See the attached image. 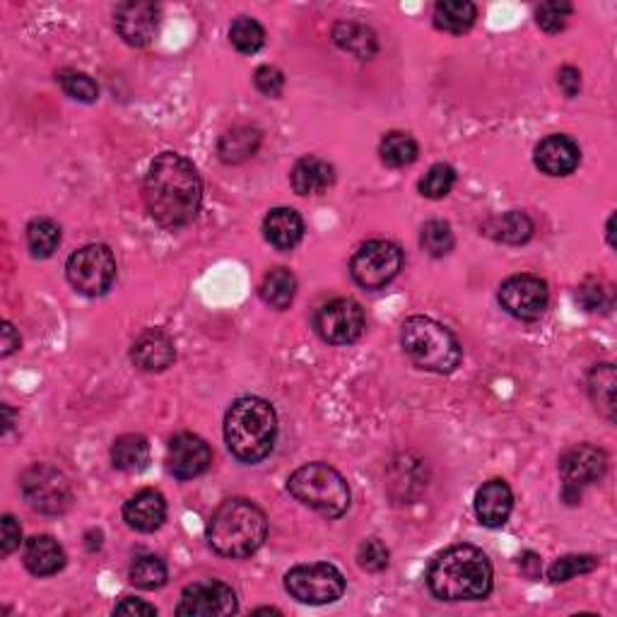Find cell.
Here are the masks:
<instances>
[{
  "label": "cell",
  "mask_w": 617,
  "mask_h": 617,
  "mask_svg": "<svg viewBox=\"0 0 617 617\" xmlns=\"http://www.w3.org/2000/svg\"><path fill=\"white\" fill-rule=\"evenodd\" d=\"M589 393L596 410L613 420L615 417V367L613 364H598L589 374Z\"/></svg>",
  "instance_id": "obj_30"
},
{
  "label": "cell",
  "mask_w": 617,
  "mask_h": 617,
  "mask_svg": "<svg viewBox=\"0 0 617 617\" xmlns=\"http://www.w3.org/2000/svg\"><path fill=\"white\" fill-rule=\"evenodd\" d=\"M401 345L408 360L425 372L449 374L463 360L458 338L430 316H410L401 328Z\"/></svg>",
  "instance_id": "obj_5"
},
{
  "label": "cell",
  "mask_w": 617,
  "mask_h": 617,
  "mask_svg": "<svg viewBox=\"0 0 617 617\" xmlns=\"http://www.w3.org/2000/svg\"><path fill=\"white\" fill-rule=\"evenodd\" d=\"M213 463V451L201 437L181 432L172 437L167 451V468L176 480H193L203 475Z\"/></svg>",
  "instance_id": "obj_15"
},
{
  "label": "cell",
  "mask_w": 617,
  "mask_h": 617,
  "mask_svg": "<svg viewBox=\"0 0 617 617\" xmlns=\"http://www.w3.org/2000/svg\"><path fill=\"white\" fill-rule=\"evenodd\" d=\"M427 586L442 601H480L492 591V564L475 545H451L432 560Z\"/></svg>",
  "instance_id": "obj_2"
},
{
  "label": "cell",
  "mask_w": 617,
  "mask_h": 617,
  "mask_svg": "<svg viewBox=\"0 0 617 617\" xmlns=\"http://www.w3.org/2000/svg\"><path fill=\"white\" fill-rule=\"evenodd\" d=\"M256 90L266 97H280L282 90H285V75L280 73L278 68L273 66H261L254 75Z\"/></svg>",
  "instance_id": "obj_42"
},
{
  "label": "cell",
  "mask_w": 617,
  "mask_h": 617,
  "mask_svg": "<svg viewBox=\"0 0 617 617\" xmlns=\"http://www.w3.org/2000/svg\"><path fill=\"white\" fill-rule=\"evenodd\" d=\"M379 155L386 167H393V169L408 167V164H413L417 160V143L413 135L393 131L381 140Z\"/></svg>",
  "instance_id": "obj_32"
},
{
  "label": "cell",
  "mask_w": 617,
  "mask_h": 617,
  "mask_svg": "<svg viewBox=\"0 0 617 617\" xmlns=\"http://www.w3.org/2000/svg\"><path fill=\"white\" fill-rule=\"evenodd\" d=\"M577 299L586 311H605L610 304H613V299H610V290L598 280H586L584 285L579 287Z\"/></svg>",
  "instance_id": "obj_41"
},
{
  "label": "cell",
  "mask_w": 617,
  "mask_h": 617,
  "mask_svg": "<svg viewBox=\"0 0 617 617\" xmlns=\"http://www.w3.org/2000/svg\"><path fill=\"white\" fill-rule=\"evenodd\" d=\"M131 581L138 589L155 591L167 584V564L157 555H143L131 564Z\"/></svg>",
  "instance_id": "obj_34"
},
{
  "label": "cell",
  "mask_w": 617,
  "mask_h": 617,
  "mask_svg": "<svg viewBox=\"0 0 617 617\" xmlns=\"http://www.w3.org/2000/svg\"><path fill=\"white\" fill-rule=\"evenodd\" d=\"M20 348V336L15 333L13 323H3V357H10Z\"/></svg>",
  "instance_id": "obj_46"
},
{
  "label": "cell",
  "mask_w": 617,
  "mask_h": 617,
  "mask_svg": "<svg viewBox=\"0 0 617 617\" xmlns=\"http://www.w3.org/2000/svg\"><path fill=\"white\" fill-rule=\"evenodd\" d=\"M258 145H261V131L251 126H237L232 131L222 135L217 152H220V160L227 164H239L249 157L256 155Z\"/></svg>",
  "instance_id": "obj_26"
},
{
  "label": "cell",
  "mask_w": 617,
  "mask_h": 617,
  "mask_svg": "<svg viewBox=\"0 0 617 617\" xmlns=\"http://www.w3.org/2000/svg\"><path fill=\"white\" fill-rule=\"evenodd\" d=\"M143 198L152 220L167 229L186 227L196 220L203 201V184L193 162L186 157L164 152L150 164L145 176Z\"/></svg>",
  "instance_id": "obj_1"
},
{
  "label": "cell",
  "mask_w": 617,
  "mask_h": 617,
  "mask_svg": "<svg viewBox=\"0 0 617 617\" xmlns=\"http://www.w3.org/2000/svg\"><path fill=\"white\" fill-rule=\"evenodd\" d=\"M285 589L299 603L326 605L336 603L345 591V577L338 567L328 562L299 564L285 577Z\"/></svg>",
  "instance_id": "obj_9"
},
{
  "label": "cell",
  "mask_w": 617,
  "mask_h": 617,
  "mask_svg": "<svg viewBox=\"0 0 617 617\" xmlns=\"http://www.w3.org/2000/svg\"><path fill=\"white\" fill-rule=\"evenodd\" d=\"M581 150L569 135H548L536 148V167L543 174L567 176L579 167Z\"/></svg>",
  "instance_id": "obj_17"
},
{
  "label": "cell",
  "mask_w": 617,
  "mask_h": 617,
  "mask_svg": "<svg viewBox=\"0 0 617 617\" xmlns=\"http://www.w3.org/2000/svg\"><path fill=\"white\" fill-rule=\"evenodd\" d=\"M268 536V519L249 499H227L213 511L208 524V543L217 555L229 560L251 557Z\"/></svg>",
  "instance_id": "obj_3"
},
{
  "label": "cell",
  "mask_w": 617,
  "mask_h": 617,
  "mask_svg": "<svg viewBox=\"0 0 617 617\" xmlns=\"http://www.w3.org/2000/svg\"><path fill=\"white\" fill-rule=\"evenodd\" d=\"M116 615H157L155 605L140 601V598H123L121 603H116L114 608Z\"/></svg>",
  "instance_id": "obj_45"
},
{
  "label": "cell",
  "mask_w": 617,
  "mask_h": 617,
  "mask_svg": "<svg viewBox=\"0 0 617 617\" xmlns=\"http://www.w3.org/2000/svg\"><path fill=\"white\" fill-rule=\"evenodd\" d=\"M126 524L140 533L157 531L167 519V502L157 490H143L131 497L123 507Z\"/></svg>",
  "instance_id": "obj_20"
},
{
  "label": "cell",
  "mask_w": 617,
  "mask_h": 617,
  "mask_svg": "<svg viewBox=\"0 0 617 617\" xmlns=\"http://www.w3.org/2000/svg\"><path fill=\"white\" fill-rule=\"evenodd\" d=\"M22 543V528L13 516H3V540H0V548H3V555H13V552L20 548Z\"/></svg>",
  "instance_id": "obj_43"
},
{
  "label": "cell",
  "mask_w": 617,
  "mask_h": 617,
  "mask_svg": "<svg viewBox=\"0 0 617 617\" xmlns=\"http://www.w3.org/2000/svg\"><path fill=\"white\" fill-rule=\"evenodd\" d=\"M598 567V557L593 555H567L550 564L548 579L552 584H564V581L579 577V574H589Z\"/></svg>",
  "instance_id": "obj_36"
},
{
  "label": "cell",
  "mask_w": 617,
  "mask_h": 617,
  "mask_svg": "<svg viewBox=\"0 0 617 617\" xmlns=\"http://www.w3.org/2000/svg\"><path fill=\"white\" fill-rule=\"evenodd\" d=\"M478 8L468 0H442L434 5V27L449 34H463L475 25Z\"/></svg>",
  "instance_id": "obj_27"
},
{
  "label": "cell",
  "mask_w": 617,
  "mask_h": 617,
  "mask_svg": "<svg viewBox=\"0 0 617 617\" xmlns=\"http://www.w3.org/2000/svg\"><path fill=\"white\" fill-rule=\"evenodd\" d=\"M278 437V415L268 401L256 396L239 398L225 417V442L244 463L263 461Z\"/></svg>",
  "instance_id": "obj_4"
},
{
  "label": "cell",
  "mask_w": 617,
  "mask_h": 617,
  "mask_svg": "<svg viewBox=\"0 0 617 617\" xmlns=\"http://www.w3.org/2000/svg\"><path fill=\"white\" fill-rule=\"evenodd\" d=\"M25 564L34 577H51L63 569L66 552L51 536H34L25 545Z\"/></svg>",
  "instance_id": "obj_23"
},
{
  "label": "cell",
  "mask_w": 617,
  "mask_h": 617,
  "mask_svg": "<svg viewBox=\"0 0 617 617\" xmlns=\"http://www.w3.org/2000/svg\"><path fill=\"white\" fill-rule=\"evenodd\" d=\"M297 295V278L287 268H275L261 282L263 302L273 309H287L295 302Z\"/></svg>",
  "instance_id": "obj_29"
},
{
  "label": "cell",
  "mask_w": 617,
  "mask_h": 617,
  "mask_svg": "<svg viewBox=\"0 0 617 617\" xmlns=\"http://www.w3.org/2000/svg\"><path fill=\"white\" fill-rule=\"evenodd\" d=\"M58 82H61L63 92H66L70 99H75V102H82V104L97 102L99 87L87 73H78V70H63V73L58 75Z\"/></svg>",
  "instance_id": "obj_38"
},
{
  "label": "cell",
  "mask_w": 617,
  "mask_h": 617,
  "mask_svg": "<svg viewBox=\"0 0 617 617\" xmlns=\"http://www.w3.org/2000/svg\"><path fill=\"white\" fill-rule=\"evenodd\" d=\"M287 490L304 507L319 511L328 519H338L350 507V487L328 463H307L297 468L287 480Z\"/></svg>",
  "instance_id": "obj_6"
},
{
  "label": "cell",
  "mask_w": 617,
  "mask_h": 617,
  "mask_svg": "<svg viewBox=\"0 0 617 617\" xmlns=\"http://www.w3.org/2000/svg\"><path fill=\"white\" fill-rule=\"evenodd\" d=\"M116 32L128 46H148L160 29V8L155 3L131 0L116 8Z\"/></svg>",
  "instance_id": "obj_16"
},
{
  "label": "cell",
  "mask_w": 617,
  "mask_h": 617,
  "mask_svg": "<svg viewBox=\"0 0 617 617\" xmlns=\"http://www.w3.org/2000/svg\"><path fill=\"white\" fill-rule=\"evenodd\" d=\"M229 41L242 54H256L266 44V29L258 25L254 17H237L229 27Z\"/></svg>",
  "instance_id": "obj_33"
},
{
  "label": "cell",
  "mask_w": 617,
  "mask_h": 617,
  "mask_svg": "<svg viewBox=\"0 0 617 617\" xmlns=\"http://www.w3.org/2000/svg\"><path fill=\"white\" fill-rule=\"evenodd\" d=\"M608 470V456L598 446L577 444L567 449L560 458V475L564 490L562 495L569 504H574L581 497V490L603 478Z\"/></svg>",
  "instance_id": "obj_11"
},
{
  "label": "cell",
  "mask_w": 617,
  "mask_h": 617,
  "mask_svg": "<svg viewBox=\"0 0 617 617\" xmlns=\"http://www.w3.org/2000/svg\"><path fill=\"white\" fill-rule=\"evenodd\" d=\"M357 562L367 572H384L389 567V550L379 538H369L357 550Z\"/></svg>",
  "instance_id": "obj_40"
},
{
  "label": "cell",
  "mask_w": 617,
  "mask_h": 617,
  "mask_svg": "<svg viewBox=\"0 0 617 617\" xmlns=\"http://www.w3.org/2000/svg\"><path fill=\"white\" fill-rule=\"evenodd\" d=\"M608 239H610V244H613V217L608 220Z\"/></svg>",
  "instance_id": "obj_49"
},
{
  "label": "cell",
  "mask_w": 617,
  "mask_h": 617,
  "mask_svg": "<svg viewBox=\"0 0 617 617\" xmlns=\"http://www.w3.org/2000/svg\"><path fill=\"white\" fill-rule=\"evenodd\" d=\"M68 282L85 297H99L109 290L116 278V261L109 246L90 244L82 246L68 258Z\"/></svg>",
  "instance_id": "obj_10"
},
{
  "label": "cell",
  "mask_w": 617,
  "mask_h": 617,
  "mask_svg": "<svg viewBox=\"0 0 617 617\" xmlns=\"http://www.w3.org/2000/svg\"><path fill=\"white\" fill-rule=\"evenodd\" d=\"M420 244L432 258H442L451 254V249H454V232H451V227L446 225V222L430 220L422 227Z\"/></svg>",
  "instance_id": "obj_35"
},
{
  "label": "cell",
  "mask_w": 617,
  "mask_h": 617,
  "mask_svg": "<svg viewBox=\"0 0 617 617\" xmlns=\"http://www.w3.org/2000/svg\"><path fill=\"white\" fill-rule=\"evenodd\" d=\"M333 41L340 49L357 58H372L379 49L376 34L360 22H338L336 29H333Z\"/></svg>",
  "instance_id": "obj_28"
},
{
  "label": "cell",
  "mask_w": 617,
  "mask_h": 617,
  "mask_svg": "<svg viewBox=\"0 0 617 617\" xmlns=\"http://www.w3.org/2000/svg\"><path fill=\"white\" fill-rule=\"evenodd\" d=\"M401 268V246L386 242V239H374V242L362 244L350 261L352 280L364 290H381L401 273Z\"/></svg>",
  "instance_id": "obj_8"
},
{
  "label": "cell",
  "mask_w": 617,
  "mask_h": 617,
  "mask_svg": "<svg viewBox=\"0 0 617 617\" xmlns=\"http://www.w3.org/2000/svg\"><path fill=\"white\" fill-rule=\"evenodd\" d=\"M131 357L135 367H140L143 372H164L176 360L174 340L160 328H150L135 338Z\"/></svg>",
  "instance_id": "obj_18"
},
{
  "label": "cell",
  "mask_w": 617,
  "mask_h": 617,
  "mask_svg": "<svg viewBox=\"0 0 617 617\" xmlns=\"http://www.w3.org/2000/svg\"><path fill=\"white\" fill-rule=\"evenodd\" d=\"M20 490L29 507L39 514H66L70 502H73V490H70L66 475L54 466H46V463H34L22 473Z\"/></svg>",
  "instance_id": "obj_7"
},
{
  "label": "cell",
  "mask_w": 617,
  "mask_h": 617,
  "mask_svg": "<svg viewBox=\"0 0 617 617\" xmlns=\"http://www.w3.org/2000/svg\"><path fill=\"white\" fill-rule=\"evenodd\" d=\"M514 495L504 480H490L475 492V516L487 528H499L509 521Z\"/></svg>",
  "instance_id": "obj_19"
},
{
  "label": "cell",
  "mask_w": 617,
  "mask_h": 617,
  "mask_svg": "<svg viewBox=\"0 0 617 617\" xmlns=\"http://www.w3.org/2000/svg\"><path fill=\"white\" fill-rule=\"evenodd\" d=\"M456 184V172L449 164H434L430 172L422 176L420 181V193L430 201H439V198L449 196L451 188Z\"/></svg>",
  "instance_id": "obj_37"
},
{
  "label": "cell",
  "mask_w": 617,
  "mask_h": 617,
  "mask_svg": "<svg viewBox=\"0 0 617 617\" xmlns=\"http://www.w3.org/2000/svg\"><path fill=\"white\" fill-rule=\"evenodd\" d=\"M336 181V169L321 157H304L292 169V188L299 196H319Z\"/></svg>",
  "instance_id": "obj_22"
},
{
  "label": "cell",
  "mask_w": 617,
  "mask_h": 617,
  "mask_svg": "<svg viewBox=\"0 0 617 617\" xmlns=\"http://www.w3.org/2000/svg\"><path fill=\"white\" fill-rule=\"evenodd\" d=\"M557 85L562 87V92L567 97H577L581 90V73L574 66H564L560 73H557Z\"/></svg>",
  "instance_id": "obj_44"
},
{
  "label": "cell",
  "mask_w": 617,
  "mask_h": 617,
  "mask_svg": "<svg viewBox=\"0 0 617 617\" xmlns=\"http://www.w3.org/2000/svg\"><path fill=\"white\" fill-rule=\"evenodd\" d=\"M548 302V285L536 275H514L499 287V304L514 319L536 321L545 314Z\"/></svg>",
  "instance_id": "obj_14"
},
{
  "label": "cell",
  "mask_w": 617,
  "mask_h": 617,
  "mask_svg": "<svg viewBox=\"0 0 617 617\" xmlns=\"http://www.w3.org/2000/svg\"><path fill=\"white\" fill-rule=\"evenodd\" d=\"M483 232L495 242L504 244H526L533 237V222L526 213L511 210V213L490 217L483 225Z\"/></svg>",
  "instance_id": "obj_24"
},
{
  "label": "cell",
  "mask_w": 617,
  "mask_h": 617,
  "mask_svg": "<svg viewBox=\"0 0 617 617\" xmlns=\"http://www.w3.org/2000/svg\"><path fill=\"white\" fill-rule=\"evenodd\" d=\"M521 572H524L528 579H538L540 577V557L533 555V552H526V555L521 557Z\"/></svg>",
  "instance_id": "obj_47"
},
{
  "label": "cell",
  "mask_w": 617,
  "mask_h": 617,
  "mask_svg": "<svg viewBox=\"0 0 617 617\" xmlns=\"http://www.w3.org/2000/svg\"><path fill=\"white\" fill-rule=\"evenodd\" d=\"M10 427H13V410H10V405H5V432H10Z\"/></svg>",
  "instance_id": "obj_48"
},
{
  "label": "cell",
  "mask_w": 617,
  "mask_h": 617,
  "mask_svg": "<svg viewBox=\"0 0 617 617\" xmlns=\"http://www.w3.org/2000/svg\"><path fill=\"white\" fill-rule=\"evenodd\" d=\"M314 328L326 343L350 345L364 333V309L355 299H333L316 311Z\"/></svg>",
  "instance_id": "obj_12"
},
{
  "label": "cell",
  "mask_w": 617,
  "mask_h": 617,
  "mask_svg": "<svg viewBox=\"0 0 617 617\" xmlns=\"http://www.w3.org/2000/svg\"><path fill=\"white\" fill-rule=\"evenodd\" d=\"M111 461L123 473H140L150 463V444L140 434H123L111 446Z\"/></svg>",
  "instance_id": "obj_25"
},
{
  "label": "cell",
  "mask_w": 617,
  "mask_h": 617,
  "mask_svg": "<svg viewBox=\"0 0 617 617\" xmlns=\"http://www.w3.org/2000/svg\"><path fill=\"white\" fill-rule=\"evenodd\" d=\"M263 234L275 249L290 251L302 242L304 237V222L297 210L292 208H275L270 210L263 220Z\"/></svg>",
  "instance_id": "obj_21"
},
{
  "label": "cell",
  "mask_w": 617,
  "mask_h": 617,
  "mask_svg": "<svg viewBox=\"0 0 617 617\" xmlns=\"http://www.w3.org/2000/svg\"><path fill=\"white\" fill-rule=\"evenodd\" d=\"M569 15H572V5L560 3V0H552V3L538 5L536 22H538L540 29H545V32L557 34V32H562L564 27H567Z\"/></svg>",
  "instance_id": "obj_39"
},
{
  "label": "cell",
  "mask_w": 617,
  "mask_h": 617,
  "mask_svg": "<svg viewBox=\"0 0 617 617\" xmlns=\"http://www.w3.org/2000/svg\"><path fill=\"white\" fill-rule=\"evenodd\" d=\"M61 244V227L49 217L32 220L27 227V246L34 258H49Z\"/></svg>",
  "instance_id": "obj_31"
},
{
  "label": "cell",
  "mask_w": 617,
  "mask_h": 617,
  "mask_svg": "<svg viewBox=\"0 0 617 617\" xmlns=\"http://www.w3.org/2000/svg\"><path fill=\"white\" fill-rule=\"evenodd\" d=\"M232 613H237V596L232 586L217 579L193 581L181 593L179 608H176L179 617H222Z\"/></svg>",
  "instance_id": "obj_13"
}]
</instances>
